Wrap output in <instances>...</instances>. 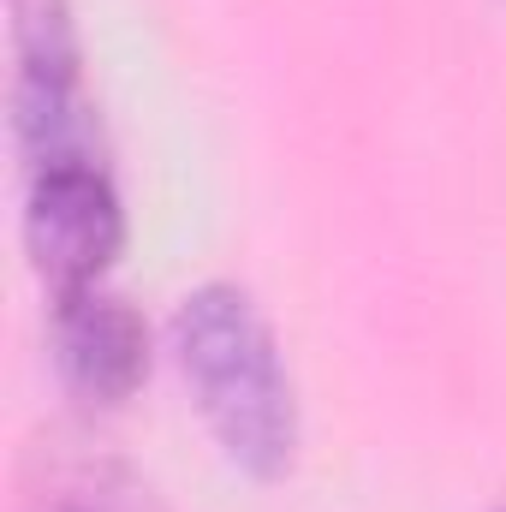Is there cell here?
Returning a JSON list of instances; mask_svg holds the SVG:
<instances>
[{
    "label": "cell",
    "mask_w": 506,
    "mask_h": 512,
    "mask_svg": "<svg viewBox=\"0 0 506 512\" xmlns=\"http://www.w3.org/2000/svg\"><path fill=\"white\" fill-rule=\"evenodd\" d=\"M120 197L96 161H66V167H36L30 173V203H24V245L36 274L54 286V298L84 292L102 280V268L120 251Z\"/></svg>",
    "instance_id": "obj_3"
},
{
    "label": "cell",
    "mask_w": 506,
    "mask_h": 512,
    "mask_svg": "<svg viewBox=\"0 0 506 512\" xmlns=\"http://www.w3.org/2000/svg\"><path fill=\"white\" fill-rule=\"evenodd\" d=\"M18 512H131L126 483L102 453H42L36 483H24Z\"/></svg>",
    "instance_id": "obj_5"
},
{
    "label": "cell",
    "mask_w": 506,
    "mask_h": 512,
    "mask_svg": "<svg viewBox=\"0 0 506 512\" xmlns=\"http://www.w3.org/2000/svg\"><path fill=\"white\" fill-rule=\"evenodd\" d=\"M18 12V78H12V131L36 167L96 161V126L78 96V36L66 0H12Z\"/></svg>",
    "instance_id": "obj_2"
},
{
    "label": "cell",
    "mask_w": 506,
    "mask_h": 512,
    "mask_svg": "<svg viewBox=\"0 0 506 512\" xmlns=\"http://www.w3.org/2000/svg\"><path fill=\"white\" fill-rule=\"evenodd\" d=\"M173 352L221 453L251 477H280L298 453V399L251 292L227 280L197 286L173 316Z\"/></svg>",
    "instance_id": "obj_1"
},
{
    "label": "cell",
    "mask_w": 506,
    "mask_h": 512,
    "mask_svg": "<svg viewBox=\"0 0 506 512\" xmlns=\"http://www.w3.org/2000/svg\"><path fill=\"white\" fill-rule=\"evenodd\" d=\"M54 358H60V376H66L72 393H84L96 405H114L149 370L143 316L102 286L66 292L54 304Z\"/></svg>",
    "instance_id": "obj_4"
}]
</instances>
